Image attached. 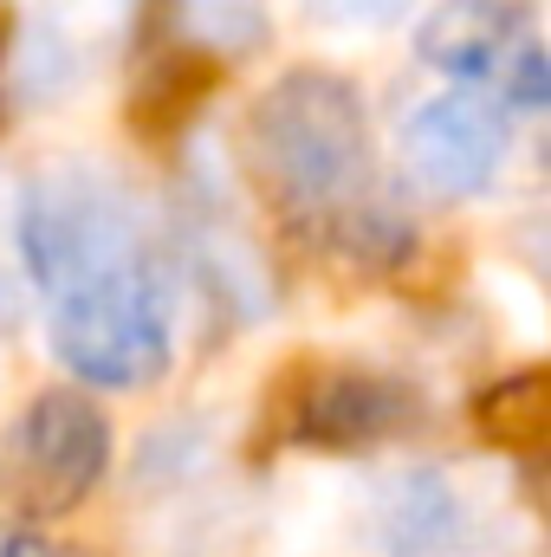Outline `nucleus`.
<instances>
[{
  "label": "nucleus",
  "mask_w": 551,
  "mask_h": 557,
  "mask_svg": "<svg viewBox=\"0 0 551 557\" xmlns=\"http://www.w3.org/2000/svg\"><path fill=\"white\" fill-rule=\"evenodd\" d=\"M415 416L409 389L377 376V370H325L318 383H305L298 409H292V441H318V447H364L383 441Z\"/></svg>",
  "instance_id": "6"
},
{
  "label": "nucleus",
  "mask_w": 551,
  "mask_h": 557,
  "mask_svg": "<svg viewBox=\"0 0 551 557\" xmlns=\"http://www.w3.org/2000/svg\"><path fill=\"white\" fill-rule=\"evenodd\" d=\"M105 467H111V421L85 389L59 383V389H39L7 428L0 493L26 519H59L98 493Z\"/></svg>",
  "instance_id": "3"
},
{
  "label": "nucleus",
  "mask_w": 551,
  "mask_h": 557,
  "mask_svg": "<svg viewBox=\"0 0 551 557\" xmlns=\"http://www.w3.org/2000/svg\"><path fill=\"white\" fill-rule=\"evenodd\" d=\"M513 111L493 91L441 85L415 98L396 124V162L421 195L434 201H474L500 182L506 149H513Z\"/></svg>",
  "instance_id": "4"
},
{
  "label": "nucleus",
  "mask_w": 551,
  "mask_h": 557,
  "mask_svg": "<svg viewBox=\"0 0 551 557\" xmlns=\"http://www.w3.org/2000/svg\"><path fill=\"white\" fill-rule=\"evenodd\" d=\"M20 311H26V273L13 247V195H0V331H13Z\"/></svg>",
  "instance_id": "8"
},
{
  "label": "nucleus",
  "mask_w": 551,
  "mask_h": 557,
  "mask_svg": "<svg viewBox=\"0 0 551 557\" xmlns=\"http://www.w3.org/2000/svg\"><path fill=\"white\" fill-rule=\"evenodd\" d=\"M532 46V13L526 0H441L421 26H415V52L434 78L448 85H500L519 52Z\"/></svg>",
  "instance_id": "5"
},
{
  "label": "nucleus",
  "mask_w": 551,
  "mask_h": 557,
  "mask_svg": "<svg viewBox=\"0 0 551 557\" xmlns=\"http://www.w3.org/2000/svg\"><path fill=\"white\" fill-rule=\"evenodd\" d=\"M241 169L285 234L338 260H364V267L403 260L409 221L396 195L383 188L370 111L351 78L325 65L279 72L247 104Z\"/></svg>",
  "instance_id": "2"
},
{
  "label": "nucleus",
  "mask_w": 551,
  "mask_h": 557,
  "mask_svg": "<svg viewBox=\"0 0 551 557\" xmlns=\"http://www.w3.org/2000/svg\"><path fill=\"white\" fill-rule=\"evenodd\" d=\"M26 298L46 305L52 357L98 389H149L175 363V273L143 234L137 201L98 162L59 156L13 188Z\"/></svg>",
  "instance_id": "1"
},
{
  "label": "nucleus",
  "mask_w": 551,
  "mask_h": 557,
  "mask_svg": "<svg viewBox=\"0 0 551 557\" xmlns=\"http://www.w3.org/2000/svg\"><path fill=\"white\" fill-rule=\"evenodd\" d=\"M292 7L311 26H338V33H377L409 13V0H292Z\"/></svg>",
  "instance_id": "7"
},
{
  "label": "nucleus",
  "mask_w": 551,
  "mask_h": 557,
  "mask_svg": "<svg viewBox=\"0 0 551 557\" xmlns=\"http://www.w3.org/2000/svg\"><path fill=\"white\" fill-rule=\"evenodd\" d=\"M188 13L195 33H221V39H247L254 33V0H175Z\"/></svg>",
  "instance_id": "9"
},
{
  "label": "nucleus",
  "mask_w": 551,
  "mask_h": 557,
  "mask_svg": "<svg viewBox=\"0 0 551 557\" xmlns=\"http://www.w3.org/2000/svg\"><path fill=\"white\" fill-rule=\"evenodd\" d=\"M0 557H52V545L33 532H0Z\"/></svg>",
  "instance_id": "10"
}]
</instances>
